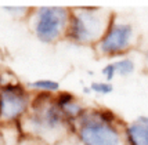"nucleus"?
I'll return each mask as SVG.
<instances>
[{"mask_svg": "<svg viewBox=\"0 0 148 145\" xmlns=\"http://www.w3.org/2000/svg\"><path fill=\"white\" fill-rule=\"evenodd\" d=\"M126 145H148V116H137L123 127Z\"/></svg>", "mask_w": 148, "mask_h": 145, "instance_id": "nucleus-8", "label": "nucleus"}, {"mask_svg": "<svg viewBox=\"0 0 148 145\" xmlns=\"http://www.w3.org/2000/svg\"><path fill=\"white\" fill-rule=\"evenodd\" d=\"M89 90H90V93H94L98 95H108L114 91V84L110 82H105V80L91 82L89 86Z\"/></svg>", "mask_w": 148, "mask_h": 145, "instance_id": "nucleus-11", "label": "nucleus"}, {"mask_svg": "<svg viewBox=\"0 0 148 145\" xmlns=\"http://www.w3.org/2000/svg\"><path fill=\"white\" fill-rule=\"evenodd\" d=\"M138 35L134 25L127 19L115 17L111 22L101 40L96 44L94 50L100 57L104 58H118L129 55V53L136 47Z\"/></svg>", "mask_w": 148, "mask_h": 145, "instance_id": "nucleus-5", "label": "nucleus"}, {"mask_svg": "<svg viewBox=\"0 0 148 145\" xmlns=\"http://www.w3.org/2000/svg\"><path fill=\"white\" fill-rule=\"evenodd\" d=\"M71 8L61 6H42L32 8L28 24L33 36L43 44H57L66 40Z\"/></svg>", "mask_w": 148, "mask_h": 145, "instance_id": "nucleus-4", "label": "nucleus"}, {"mask_svg": "<svg viewBox=\"0 0 148 145\" xmlns=\"http://www.w3.org/2000/svg\"><path fill=\"white\" fill-rule=\"evenodd\" d=\"M114 17L115 14L104 7H73L71 8L66 40L76 46L94 49L110 28Z\"/></svg>", "mask_w": 148, "mask_h": 145, "instance_id": "nucleus-3", "label": "nucleus"}, {"mask_svg": "<svg viewBox=\"0 0 148 145\" xmlns=\"http://www.w3.org/2000/svg\"><path fill=\"white\" fill-rule=\"evenodd\" d=\"M116 66V72L121 77H129L136 72V60L130 55H125V57H121L114 61Z\"/></svg>", "mask_w": 148, "mask_h": 145, "instance_id": "nucleus-10", "label": "nucleus"}, {"mask_svg": "<svg viewBox=\"0 0 148 145\" xmlns=\"http://www.w3.org/2000/svg\"><path fill=\"white\" fill-rule=\"evenodd\" d=\"M18 126L24 135L57 145L71 134L72 124L56 104L54 95L33 94L32 107Z\"/></svg>", "mask_w": 148, "mask_h": 145, "instance_id": "nucleus-1", "label": "nucleus"}, {"mask_svg": "<svg viewBox=\"0 0 148 145\" xmlns=\"http://www.w3.org/2000/svg\"><path fill=\"white\" fill-rule=\"evenodd\" d=\"M144 68H145V70L148 72V50L145 51V54H144Z\"/></svg>", "mask_w": 148, "mask_h": 145, "instance_id": "nucleus-16", "label": "nucleus"}, {"mask_svg": "<svg viewBox=\"0 0 148 145\" xmlns=\"http://www.w3.org/2000/svg\"><path fill=\"white\" fill-rule=\"evenodd\" d=\"M18 145H49V144L39 138L31 137V135H22L21 140H19Z\"/></svg>", "mask_w": 148, "mask_h": 145, "instance_id": "nucleus-14", "label": "nucleus"}, {"mask_svg": "<svg viewBox=\"0 0 148 145\" xmlns=\"http://www.w3.org/2000/svg\"><path fill=\"white\" fill-rule=\"evenodd\" d=\"M33 94L26 86L14 82L0 87V126L19 124L32 107Z\"/></svg>", "mask_w": 148, "mask_h": 145, "instance_id": "nucleus-6", "label": "nucleus"}, {"mask_svg": "<svg viewBox=\"0 0 148 145\" xmlns=\"http://www.w3.org/2000/svg\"><path fill=\"white\" fill-rule=\"evenodd\" d=\"M4 10L8 11V13L14 15V17H26L28 18V15L31 13V10L32 8H28V7H4Z\"/></svg>", "mask_w": 148, "mask_h": 145, "instance_id": "nucleus-13", "label": "nucleus"}, {"mask_svg": "<svg viewBox=\"0 0 148 145\" xmlns=\"http://www.w3.org/2000/svg\"><path fill=\"white\" fill-rule=\"evenodd\" d=\"M0 145H8L6 138H4V135H3V133H1V130H0Z\"/></svg>", "mask_w": 148, "mask_h": 145, "instance_id": "nucleus-17", "label": "nucleus"}, {"mask_svg": "<svg viewBox=\"0 0 148 145\" xmlns=\"http://www.w3.org/2000/svg\"><path fill=\"white\" fill-rule=\"evenodd\" d=\"M54 100H56V104L58 105V108L61 109V112L65 115V118L69 120L71 124L75 123L87 109V107H84L82 101L71 91L61 90L58 94L54 95Z\"/></svg>", "mask_w": 148, "mask_h": 145, "instance_id": "nucleus-7", "label": "nucleus"}, {"mask_svg": "<svg viewBox=\"0 0 148 145\" xmlns=\"http://www.w3.org/2000/svg\"><path fill=\"white\" fill-rule=\"evenodd\" d=\"M28 90L32 94H45V95H56L61 91L60 82L54 79H38L28 83Z\"/></svg>", "mask_w": 148, "mask_h": 145, "instance_id": "nucleus-9", "label": "nucleus"}, {"mask_svg": "<svg viewBox=\"0 0 148 145\" xmlns=\"http://www.w3.org/2000/svg\"><path fill=\"white\" fill-rule=\"evenodd\" d=\"M101 75H103L104 80L105 82H112L114 79H115V76L118 75V72H116V66H115V62L114 61H111V62L105 64L103 66V69H101Z\"/></svg>", "mask_w": 148, "mask_h": 145, "instance_id": "nucleus-12", "label": "nucleus"}, {"mask_svg": "<svg viewBox=\"0 0 148 145\" xmlns=\"http://www.w3.org/2000/svg\"><path fill=\"white\" fill-rule=\"evenodd\" d=\"M125 123L108 108H91L72 123L71 134L80 145H126Z\"/></svg>", "mask_w": 148, "mask_h": 145, "instance_id": "nucleus-2", "label": "nucleus"}, {"mask_svg": "<svg viewBox=\"0 0 148 145\" xmlns=\"http://www.w3.org/2000/svg\"><path fill=\"white\" fill-rule=\"evenodd\" d=\"M57 145H80L79 142H77V140L72 135V134H69L68 137H65L62 141H60Z\"/></svg>", "mask_w": 148, "mask_h": 145, "instance_id": "nucleus-15", "label": "nucleus"}]
</instances>
